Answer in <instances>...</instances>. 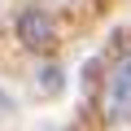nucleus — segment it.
<instances>
[{
  "instance_id": "f257e3e1",
  "label": "nucleus",
  "mask_w": 131,
  "mask_h": 131,
  "mask_svg": "<svg viewBox=\"0 0 131 131\" xmlns=\"http://www.w3.org/2000/svg\"><path fill=\"white\" fill-rule=\"evenodd\" d=\"M101 122L131 127V48H122L101 79Z\"/></svg>"
},
{
  "instance_id": "f03ea898",
  "label": "nucleus",
  "mask_w": 131,
  "mask_h": 131,
  "mask_svg": "<svg viewBox=\"0 0 131 131\" xmlns=\"http://www.w3.org/2000/svg\"><path fill=\"white\" fill-rule=\"evenodd\" d=\"M13 31H18V44H22L26 52H39V57L57 52V44H61V26H57L52 9H44V5H26V9L18 13Z\"/></svg>"
}]
</instances>
